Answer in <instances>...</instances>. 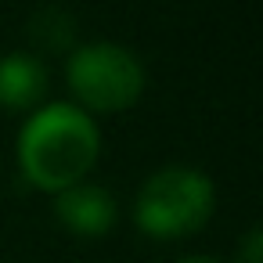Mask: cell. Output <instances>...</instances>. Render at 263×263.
I'll use <instances>...</instances> for the list:
<instances>
[{
	"instance_id": "6da1fadb",
	"label": "cell",
	"mask_w": 263,
	"mask_h": 263,
	"mask_svg": "<svg viewBox=\"0 0 263 263\" xmlns=\"http://www.w3.org/2000/svg\"><path fill=\"white\" fill-rule=\"evenodd\" d=\"M101 148L98 123L76 105H47L33 112L18 137V162L44 191H65L83 180Z\"/></svg>"
},
{
	"instance_id": "7a4b0ae2",
	"label": "cell",
	"mask_w": 263,
	"mask_h": 263,
	"mask_svg": "<svg viewBox=\"0 0 263 263\" xmlns=\"http://www.w3.org/2000/svg\"><path fill=\"white\" fill-rule=\"evenodd\" d=\"M213 180L191 166L155 170L134 202L137 227L152 238H184L213 216Z\"/></svg>"
},
{
	"instance_id": "3957f363",
	"label": "cell",
	"mask_w": 263,
	"mask_h": 263,
	"mask_svg": "<svg viewBox=\"0 0 263 263\" xmlns=\"http://www.w3.org/2000/svg\"><path fill=\"white\" fill-rule=\"evenodd\" d=\"M69 87L87 108L119 112L144 94V65L130 47L87 44L69 58Z\"/></svg>"
},
{
	"instance_id": "277c9868",
	"label": "cell",
	"mask_w": 263,
	"mask_h": 263,
	"mask_svg": "<svg viewBox=\"0 0 263 263\" xmlns=\"http://www.w3.org/2000/svg\"><path fill=\"white\" fill-rule=\"evenodd\" d=\"M54 213L58 220L72 231V234H87L98 238L112 227L116 220V198L108 187L101 184H72L65 191H58L54 198Z\"/></svg>"
},
{
	"instance_id": "5b68a950",
	"label": "cell",
	"mask_w": 263,
	"mask_h": 263,
	"mask_svg": "<svg viewBox=\"0 0 263 263\" xmlns=\"http://www.w3.org/2000/svg\"><path fill=\"white\" fill-rule=\"evenodd\" d=\"M47 90V69L40 58L26 51H11L0 58V105L4 108H33Z\"/></svg>"
},
{
	"instance_id": "8992f818",
	"label": "cell",
	"mask_w": 263,
	"mask_h": 263,
	"mask_svg": "<svg viewBox=\"0 0 263 263\" xmlns=\"http://www.w3.org/2000/svg\"><path fill=\"white\" fill-rule=\"evenodd\" d=\"M72 33H76L72 15L62 11V8H40V11L33 15V22H29V36H33L44 51H62V47H69V44H72Z\"/></svg>"
},
{
	"instance_id": "52a82bcc",
	"label": "cell",
	"mask_w": 263,
	"mask_h": 263,
	"mask_svg": "<svg viewBox=\"0 0 263 263\" xmlns=\"http://www.w3.org/2000/svg\"><path fill=\"white\" fill-rule=\"evenodd\" d=\"M241 263H259V231L252 227L245 234V249H241Z\"/></svg>"
},
{
	"instance_id": "ba28073f",
	"label": "cell",
	"mask_w": 263,
	"mask_h": 263,
	"mask_svg": "<svg viewBox=\"0 0 263 263\" xmlns=\"http://www.w3.org/2000/svg\"><path fill=\"white\" fill-rule=\"evenodd\" d=\"M180 263H216V259H205V256H191V259H180Z\"/></svg>"
}]
</instances>
